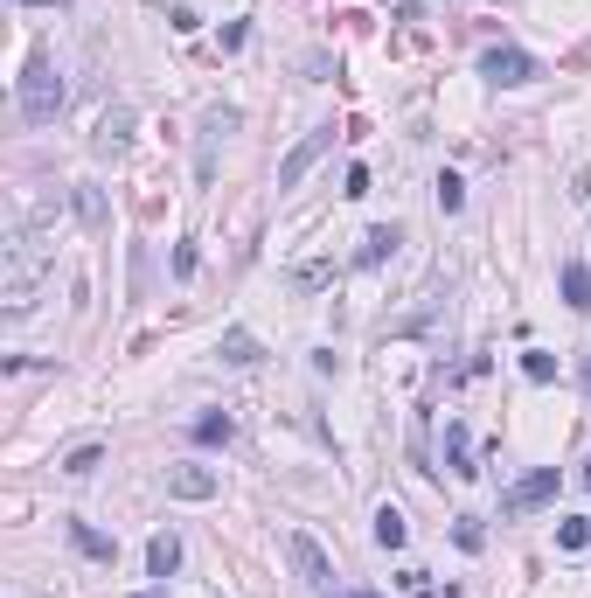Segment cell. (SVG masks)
I'll return each instance as SVG.
<instances>
[{"label":"cell","mask_w":591,"mask_h":598,"mask_svg":"<svg viewBox=\"0 0 591 598\" xmlns=\"http://www.w3.org/2000/svg\"><path fill=\"white\" fill-rule=\"evenodd\" d=\"M585 390H591V362H585Z\"/></svg>","instance_id":"4316f807"},{"label":"cell","mask_w":591,"mask_h":598,"mask_svg":"<svg viewBox=\"0 0 591 598\" xmlns=\"http://www.w3.org/2000/svg\"><path fill=\"white\" fill-rule=\"evenodd\" d=\"M70 202H77V223H84V230H105V223H112V202H105V188H98V181H77V195H70Z\"/></svg>","instance_id":"30bf717a"},{"label":"cell","mask_w":591,"mask_h":598,"mask_svg":"<svg viewBox=\"0 0 591 598\" xmlns=\"http://www.w3.org/2000/svg\"><path fill=\"white\" fill-rule=\"evenodd\" d=\"M167 494L174 501H209V494H223V473L216 466H174L167 473Z\"/></svg>","instance_id":"52a82bcc"},{"label":"cell","mask_w":591,"mask_h":598,"mask_svg":"<svg viewBox=\"0 0 591 598\" xmlns=\"http://www.w3.org/2000/svg\"><path fill=\"white\" fill-rule=\"evenodd\" d=\"M147 571L153 578H174V571H181V536H174V529H160L147 543Z\"/></svg>","instance_id":"5bb4252c"},{"label":"cell","mask_w":591,"mask_h":598,"mask_svg":"<svg viewBox=\"0 0 591 598\" xmlns=\"http://www.w3.org/2000/svg\"><path fill=\"white\" fill-rule=\"evenodd\" d=\"M341 195H348V202H362V195H369V167H348V181H341Z\"/></svg>","instance_id":"603a6c76"},{"label":"cell","mask_w":591,"mask_h":598,"mask_svg":"<svg viewBox=\"0 0 591 598\" xmlns=\"http://www.w3.org/2000/svg\"><path fill=\"white\" fill-rule=\"evenodd\" d=\"M133 126H140L133 105H112V112L98 119V153H126V147H133Z\"/></svg>","instance_id":"9c48e42d"},{"label":"cell","mask_w":591,"mask_h":598,"mask_svg":"<svg viewBox=\"0 0 591 598\" xmlns=\"http://www.w3.org/2000/svg\"><path fill=\"white\" fill-rule=\"evenodd\" d=\"M591 543V522H557V550H585Z\"/></svg>","instance_id":"7402d4cb"},{"label":"cell","mask_w":591,"mask_h":598,"mask_svg":"<svg viewBox=\"0 0 591 598\" xmlns=\"http://www.w3.org/2000/svg\"><path fill=\"white\" fill-rule=\"evenodd\" d=\"M35 272H42V244H35L28 230H14V237H7V313H21V306H28Z\"/></svg>","instance_id":"7a4b0ae2"},{"label":"cell","mask_w":591,"mask_h":598,"mask_svg":"<svg viewBox=\"0 0 591 598\" xmlns=\"http://www.w3.org/2000/svg\"><path fill=\"white\" fill-rule=\"evenodd\" d=\"M216 355H223L230 369H251V362H265V341H258L251 327H223V341H216Z\"/></svg>","instance_id":"ba28073f"},{"label":"cell","mask_w":591,"mask_h":598,"mask_svg":"<svg viewBox=\"0 0 591 598\" xmlns=\"http://www.w3.org/2000/svg\"><path fill=\"white\" fill-rule=\"evenodd\" d=\"M334 598H376V592H334Z\"/></svg>","instance_id":"484cf974"},{"label":"cell","mask_w":591,"mask_h":598,"mask_svg":"<svg viewBox=\"0 0 591 598\" xmlns=\"http://www.w3.org/2000/svg\"><path fill=\"white\" fill-rule=\"evenodd\" d=\"M230 432H237V425H230V411H202V418L188 425V439H195V446H230Z\"/></svg>","instance_id":"2e32d148"},{"label":"cell","mask_w":591,"mask_h":598,"mask_svg":"<svg viewBox=\"0 0 591 598\" xmlns=\"http://www.w3.org/2000/svg\"><path fill=\"white\" fill-rule=\"evenodd\" d=\"M564 494V473L557 466H536V473H522L508 494H501V515H529V508H543V501H557Z\"/></svg>","instance_id":"5b68a950"},{"label":"cell","mask_w":591,"mask_h":598,"mask_svg":"<svg viewBox=\"0 0 591 598\" xmlns=\"http://www.w3.org/2000/svg\"><path fill=\"white\" fill-rule=\"evenodd\" d=\"M397 244H404V223H376V230L362 237L355 265H383V258H397Z\"/></svg>","instance_id":"8fae6325"},{"label":"cell","mask_w":591,"mask_h":598,"mask_svg":"<svg viewBox=\"0 0 591 598\" xmlns=\"http://www.w3.org/2000/svg\"><path fill=\"white\" fill-rule=\"evenodd\" d=\"M480 77H487L494 91H522V84H536L543 70H536V56H529V49H515V42H494V49L480 56Z\"/></svg>","instance_id":"3957f363"},{"label":"cell","mask_w":591,"mask_h":598,"mask_svg":"<svg viewBox=\"0 0 591 598\" xmlns=\"http://www.w3.org/2000/svg\"><path fill=\"white\" fill-rule=\"evenodd\" d=\"M432 195H439L445 216H459V209H466V181H459V174H439V181H432Z\"/></svg>","instance_id":"ac0fdd59"},{"label":"cell","mask_w":591,"mask_h":598,"mask_svg":"<svg viewBox=\"0 0 591 598\" xmlns=\"http://www.w3.org/2000/svg\"><path fill=\"white\" fill-rule=\"evenodd\" d=\"M376 543H383V550H404V543H411V522H404V508H390V501L376 508Z\"/></svg>","instance_id":"e0dca14e"},{"label":"cell","mask_w":591,"mask_h":598,"mask_svg":"<svg viewBox=\"0 0 591 598\" xmlns=\"http://www.w3.org/2000/svg\"><path fill=\"white\" fill-rule=\"evenodd\" d=\"M334 140H341V133H334V119H327V126H313V133H306V140H299V147L279 160V188H299V181H306V167L334 147Z\"/></svg>","instance_id":"8992f818"},{"label":"cell","mask_w":591,"mask_h":598,"mask_svg":"<svg viewBox=\"0 0 591 598\" xmlns=\"http://www.w3.org/2000/svg\"><path fill=\"white\" fill-rule=\"evenodd\" d=\"M557 286H564V306H571V313H591V265L571 258V265L557 272Z\"/></svg>","instance_id":"4fadbf2b"},{"label":"cell","mask_w":591,"mask_h":598,"mask_svg":"<svg viewBox=\"0 0 591 598\" xmlns=\"http://www.w3.org/2000/svg\"><path fill=\"white\" fill-rule=\"evenodd\" d=\"M452 543H459V550H480V543H487L480 515H452Z\"/></svg>","instance_id":"44dd1931"},{"label":"cell","mask_w":591,"mask_h":598,"mask_svg":"<svg viewBox=\"0 0 591 598\" xmlns=\"http://www.w3.org/2000/svg\"><path fill=\"white\" fill-rule=\"evenodd\" d=\"M98 466H105V446H98V439H91V446H77L70 459H63V473H77V480H84V473H98Z\"/></svg>","instance_id":"d6986e66"},{"label":"cell","mask_w":591,"mask_h":598,"mask_svg":"<svg viewBox=\"0 0 591 598\" xmlns=\"http://www.w3.org/2000/svg\"><path fill=\"white\" fill-rule=\"evenodd\" d=\"M286 564L299 571V585H306V592L334 598V557H327V550H320L306 529H293V536H286Z\"/></svg>","instance_id":"277c9868"},{"label":"cell","mask_w":591,"mask_h":598,"mask_svg":"<svg viewBox=\"0 0 591 598\" xmlns=\"http://www.w3.org/2000/svg\"><path fill=\"white\" fill-rule=\"evenodd\" d=\"M63 98H70V84H63V70H56V56H49V49H28V63H21V84H14V105H21V119H28V126H56Z\"/></svg>","instance_id":"6da1fadb"},{"label":"cell","mask_w":591,"mask_h":598,"mask_svg":"<svg viewBox=\"0 0 591 598\" xmlns=\"http://www.w3.org/2000/svg\"><path fill=\"white\" fill-rule=\"evenodd\" d=\"M70 543H77L91 564H112V557H119V543H112L105 529H91V522H70Z\"/></svg>","instance_id":"9a60e30c"},{"label":"cell","mask_w":591,"mask_h":598,"mask_svg":"<svg viewBox=\"0 0 591 598\" xmlns=\"http://www.w3.org/2000/svg\"><path fill=\"white\" fill-rule=\"evenodd\" d=\"M522 376H529V383H557V355L529 348V355H522Z\"/></svg>","instance_id":"ffe728a7"},{"label":"cell","mask_w":591,"mask_h":598,"mask_svg":"<svg viewBox=\"0 0 591 598\" xmlns=\"http://www.w3.org/2000/svg\"><path fill=\"white\" fill-rule=\"evenodd\" d=\"M578 480H585V487H591V459H585V466H578Z\"/></svg>","instance_id":"d4e9b609"},{"label":"cell","mask_w":591,"mask_h":598,"mask_svg":"<svg viewBox=\"0 0 591 598\" xmlns=\"http://www.w3.org/2000/svg\"><path fill=\"white\" fill-rule=\"evenodd\" d=\"M397 585H404V592H411V598H432V571H404Z\"/></svg>","instance_id":"cb8c5ba5"},{"label":"cell","mask_w":591,"mask_h":598,"mask_svg":"<svg viewBox=\"0 0 591 598\" xmlns=\"http://www.w3.org/2000/svg\"><path fill=\"white\" fill-rule=\"evenodd\" d=\"M445 466H452L459 480H473V473H480V466H473V432H466L459 418L445 425Z\"/></svg>","instance_id":"7c38bea8"}]
</instances>
